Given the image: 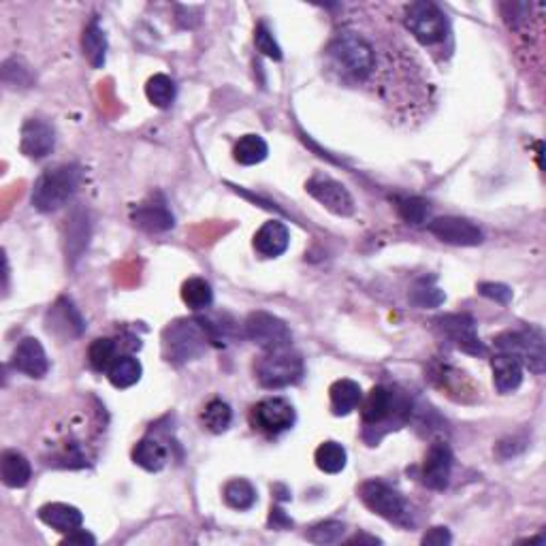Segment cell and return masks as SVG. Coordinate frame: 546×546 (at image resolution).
Listing matches in <instances>:
<instances>
[{"mask_svg":"<svg viewBox=\"0 0 546 546\" xmlns=\"http://www.w3.org/2000/svg\"><path fill=\"white\" fill-rule=\"evenodd\" d=\"M327 60L341 80L350 83L370 80L371 73L376 71L374 45L365 36L348 30L333 36L327 47Z\"/></svg>","mask_w":546,"mask_h":546,"instance_id":"cell-1","label":"cell"},{"mask_svg":"<svg viewBox=\"0 0 546 546\" xmlns=\"http://www.w3.org/2000/svg\"><path fill=\"white\" fill-rule=\"evenodd\" d=\"M412 412V403L403 393L388 386H374L370 395L361 399V417L365 429H395L406 423Z\"/></svg>","mask_w":546,"mask_h":546,"instance_id":"cell-2","label":"cell"},{"mask_svg":"<svg viewBox=\"0 0 546 546\" xmlns=\"http://www.w3.org/2000/svg\"><path fill=\"white\" fill-rule=\"evenodd\" d=\"M83 173L77 165H60L47 169L33 188V205L39 212L50 214L60 209L80 191Z\"/></svg>","mask_w":546,"mask_h":546,"instance_id":"cell-3","label":"cell"},{"mask_svg":"<svg viewBox=\"0 0 546 546\" xmlns=\"http://www.w3.org/2000/svg\"><path fill=\"white\" fill-rule=\"evenodd\" d=\"M207 341L209 335L201 320H176L162 331V355L169 363H188L205 353Z\"/></svg>","mask_w":546,"mask_h":546,"instance_id":"cell-4","label":"cell"},{"mask_svg":"<svg viewBox=\"0 0 546 546\" xmlns=\"http://www.w3.org/2000/svg\"><path fill=\"white\" fill-rule=\"evenodd\" d=\"M301 355L291 350V346L277 350H267L256 363V380L265 388H286L297 385L303 378Z\"/></svg>","mask_w":546,"mask_h":546,"instance_id":"cell-5","label":"cell"},{"mask_svg":"<svg viewBox=\"0 0 546 546\" xmlns=\"http://www.w3.org/2000/svg\"><path fill=\"white\" fill-rule=\"evenodd\" d=\"M403 24L418 43L427 47L444 43V39L448 36V20L432 0L410 3L406 13H403Z\"/></svg>","mask_w":546,"mask_h":546,"instance_id":"cell-6","label":"cell"},{"mask_svg":"<svg viewBox=\"0 0 546 546\" xmlns=\"http://www.w3.org/2000/svg\"><path fill=\"white\" fill-rule=\"evenodd\" d=\"M361 500L371 512L386 519L388 523H395L399 527H412L414 519L408 502L399 491L382 480H367L359 489Z\"/></svg>","mask_w":546,"mask_h":546,"instance_id":"cell-7","label":"cell"},{"mask_svg":"<svg viewBox=\"0 0 546 546\" xmlns=\"http://www.w3.org/2000/svg\"><path fill=\"white\" fill-rule=\"evenodd\" d=\"M497 353L512 355L521 361L523 367L542 374L544 370V341L540 331H506L493 339Z\"/></svg>","mask_w":546,"mask_h":546,"instance_id":"cell-8","label":"cell"},{"mask_svg":"<svg viewBox=\"0 0 546 546\" xmlns=\"http://www.w3.org/2000/svg\"><path fill=\"white\" fill-rule=\"evenodd\" d=\"M295 408L282 397H267L256 403L250 412L252 427L261 433L280 435L295 425Z\"/></svg>","mask_w":546,"mask_h":546,"instance_id":"cell-9","label":"cell"},{"mask_svg":"<svg viewBox=\"0 0 546 546\" xmlns=\"http://www.w3.org/2000/svg\"><path fill=\"white\" fill-rule=\"evenodd\" d=\"M246 335L262 350H277L291 346L292 335L285 320L273 316L269 312H252L246 320Z\"/></svg>","mask_w":546,"mask_h":546,"instance_id":"cell-10","label":"cell"},{"mask_svg":"<svg viewBox=\"0 0 546 546\" xmlns=\"http://www.w3.org/2000/svg\"><path fill=\"white\" fill-rule=\"evenodd\" d=\"M306 191L309 197H314L320 205L329 209L335 216H353L355 214V201L353 194L346 191L344 183L331 180V177L316 176L306 183Z\"/></svg>","mask_w":546,"mask_h":546,"instance_id":"cell-11","label":"cell"},{"mask_svg":"<svg viewBox=\"0 0 546 546\" xmlns=\"http://www.w3.org/2000/svg\"><path fill=\"white\" fill-rule=\"evenodd\" d=\"M438 327L464 353L474 356L485 355V346L478 339L474 320L467 314H446V316L438 318Z\"/></svg>","mask_w":546,"mask_h":546,"instance_id":"cell-12","label":"cell"},{"mask_svg":"<svg viewBox=\"0 0 546 546\" xmlns=\"http://www.w3.org/2000/svg\"><path fill=\"white\" fill-rule=\"evenodd\" d=\"M429 233L450 246H478L482 244V230L465 218L444 216L429 222Z\"/></svg>","mask_w":546,"mask_h":546,"instance_id":"cell-13","label":"cell"},{"mask_svg":"<svg viewBox=\"0 0 546 546\" xmlns=\"http://www.w3.org/2000/svg\"><path fill=\"white\" fill-rule=\"evenodd\" d=\"M450 472H453V453H450L448 444L433 442L423 464L421 478L425 487L433 491H444L450 482Z\"/></svg>","mask_w":546,"mask_h":546,"instance_id":"cell-14","label":"cell"},{"mask_svg":"<svg viewBox=\"0 0 546 546\" xmlns=\"http://www.w3.org/2000/svg\"><path fill=\"white\" fill-rule=\"evenodd\" d=\"M54 145H56V133L50 124L36 118L26 120L22 126V139H20L22 154L28 156V159L41 160L54 152Z\"/></svg>","mask_w":546,"mask_h":546,"instance_id":"cell-15","label":"cell"},{"mask_svg":"<svg viewBox=\"0 0 546 546\" xmlns=\"http://www.w3.org/2000/svg\"><path fill=\"white\" fill-rule=\"evenodd\" d=\"M12 365L15 367V371L28 378H43L50 370V361H47L43 346L35 338H24L15 346Z\"/></svg>","mask_w":546,"mask_h":546,"instance_id":"cell-16","label":"cell"},{"mask_svg":"<svg viewBox=\"0 0 546 546\" xmlns=\"http://www.w3.org/2000/svg\"><path fill=\"white\" fill-rule=\"evenodd\" d=\"M133 222L139 229L148 230V233H165V230L173 229L176 220H173V214L167 207L165 199L156 194V197H150L148 201L136 205Z\"/></svg>","mask_w":546,"mask_h":546,"instance_id":"cell-17","label":"cell"},{"mask_svg":"<svg viewBox=\"0 0 546 546\" xmlns=\"http://www.w3.org/2000/svg\"><path fill=\"white\" fill-rule=\"evenodd\" d=\"M291 244V233L282 222L277 220H269L262 227L256 230L254 235V250L259 252L265 259H276L282 256Z\"/></svg>","mask_w":546,"mask_h":546,"instance_id":"cell-18","label":"cell"},{"mask_svg":"<svg viewBox=\"0 0 546 546\" xmlns=\"http://www.w3.org/2000/svg\"><path fill=\"white\" fill-rule=\"evenodd\" d=\"M39 519L43 521L47 527L56 529L60 534H73L77 529H82L83 525V514L80 508L68 506V503H45L39 508Z\"/></svg>","mask_w":546,"mask_h":546,"instance_id":"cell-19","label":"cell"},{"mask_svg":"<svg viewBox=\"0 0 546 546\" xmlns=\"http://www.w3.org/2000/svg\"><path fill=\"white\" fill-rule=\"evenodd\" d=\"M491 370H493V382H495V388L502 393V395L514 393L523 385V363L517 359V356L503 353L493 356Z\"/></svg>","mask_w":546,"mask_h":546,"instance_id":"cell-20","label":"cell"},{"mask_svg":"<svg viewBox=\"0 0 546 546\" xmlns=\"http://www.w3.org/2000/svg\"><path fill=\"white\" fill-rule=\"evenodd\" d=\"M0 476H3V482L9 489H22L30 482L33 467H30V461L18 450H4L3 456H0Z\"/></svg>","mask_w":546,"mask_h":546,"instance_id":"cell-21","label":"cell"},{"mask_svg":"<svg viewBox=\"0 0 546 546\" xmlns=\"http://www.w3.org/2000/svg\"><path fill=\"white\" fill-rule=\"evenodd\" d=\"M329 397H331V412L335 417H348L353 410L361 406V399H363V391L361 386L356 385L355 380H344L333 382L329 388Z\"/></svg>","mask_w":546,"mask_h":546,"instance_id":"cell-22","label":"cell"},{"mask_svg":"<svg viewBox=\"0 0 546 546\" xmlns=\"http://www.w3.org/2000/svg\"><path fill=\"white\" fill-rule=\"evenodd\" d=\"M133 461L148 472H160L167 465V461H169V453H167V448L159 440L144 438L133 448Z\"/></svg>","mask_w":546,"mask_h":546,"instance_id":"cell-23","label":"cell"},{"mask_svg":"<svg viewBox=\"0 0 546 546\" xmlns=\"http://www.w3.org/2000/svg\"><path fill=\"white\" fill-rule=\"evenodd\" d=\"M82 47L83 56L88 58V62L94 68H101L105 65V56H107V36L101 30V26L97 22H90L86 26L82 36Z\"/></svg>","mask_w":546,"mask_h":546,"instance_id":"cell-24","label":"cell"},{"mask_svg":"<svg viewBox=\"0 0 546 546\" xmlns=\"http://www.w3.org/2000/svg\"><path fill=\"white\" fill-rule=\"evenodd\" d=\"M141 363L130 355H122L113 361V365L109 367L107 378L115 388H130L136 385L141 378Z\"/></svg>","mask_w":546,"mask_h":546,"instance_id":"cell-25","label":"cell"},{"mask_svg":"<svg viewBox=\"0 0 546 546\" xmlns=\"http://www.w3.org/2000/svg\"><path fill=\"white\" fill-rule=\"evenodd\" d=\"M267 154H269V148H267L265 139L259 135H244L233 148L235 160L244 167L259 165V162L267 159Z\"/></svg>","mask_w":546,"mask_h":546,"instance_id":"cell-26","label":"cell"},{"mask_svg":"<svg viewBox=\"0 0 546 546\" xmlns=\"http://www.w3.org/2000/svg\"><path fill=\"white\" fill-rule=\"evenodd\" d=\"M222 495L227 506L233 508V511H250V508L256 503V489L246 480V478L229 480L227 485H224Z\"/></svg>","mask_w":546,"mask_h":546,"instance_id":"cell-27","label":"cell"},{"mask_svg":"<svg viewBox=\"0 0 546 546\" xmlns=\"http://www.w3.org/2000/svg\"><path fill=\"white\" fill-rule=\"evenodd\" d=\"M314 459H316L318 470L324 472V474H339V472L346 467L348 455H346L344 446L329 440V442H323L318 446Z\"/></svg>","mask_w":546,"mask_h":546,"instance_id":"cell-28","label":"cell"},{"mask_svg":"<svg viewBox=\"0 0 546 546\" xmlns=\"http://www.w3.org/2000/svg\"><path fill=\"white\" fill-rule=\"evenodd\" d=\"M145 97H148V101L156 105V107H171L173 101H176V83H173L171 77L165 75V73H156V75L150 77L148 83H145Z\"/></svg>","mask_w":546,"mask_h":546,"instance_id":"cell-29","label":"cell"},{"mask_svg":"<svg viewBox=\"0 0 546 546\" xmlns=\"http://www.w3.org/2000/svg\"><path fill=\"white\" fill-rule=\"evenodd\" d=\"M201 421L205 425V429L212 433H224L230 427V421H233V410L227 402L222 399H214L205 406Z\"/></svg>","mask_w":546,"mask_h":546,"instance_id":"cell-30","label":"cell"},{"mask_svg":"<svg viewBox=\"0 0 546 546\" xmlns=\"http://www.w3.org/2000/svg\"><path fill=\"white\" fill-rule=\"evenodd\" d=\"M182 299L191 309H205L214 303V291L203 277H191L183 282Z\"/></svg>","mask_w":546,"mask_h":546,"instance_id":"cell-31","label":"cell"},{"mask_svg":"<svg viewBox=\"0 0 546 546\" xmlns=\"http://www.w3.org/2000/svg\"><path fill=\"white\" fill-rule=\"evenodd\" d=\"M120 346L109 338H98L94 339L88 348V361L97 371H109V367L113 365V361L118 359Z\"/></svg>","mask_w":546,"mask_h":546,"instance_id":"cell-32","label":"cell"},{"mask_svg":"<svg viewBox=\"0 0 546 546\" xmlns=\"http://www.w3.org/2000/svg\"><path fill=\"white\" fill-rule=\"evenodd\" d=\"M50 316H51L50 331L51 329L58 331V327H65L66 335H71V329H75L77 335L83 331V320L80 316V312H77V309L73 308V303L66 301V299H60V301H58V306H54Z\"/></svg>","mask_w":546,"mask_h":546,"instance_id":"cell-33","label":"cell"},{"mask_svg":"<svg viewBox=\"0 0 546 546\" xmlns=\"http://www.w3.org/2000/svg\"><path fill=\"white\" fill-rule=\"evenodd\" d=\"M444 299H446L444 292L433 285V280H427V277L418 280L412 291H410V301H412L417 308H423V309L442 306Z\"/></svg>","mask_w":546,"mask_h":546,"instance_id":"cell-34","label":"cell"},{"mask_svg":"<svg viewBox=\"0 0 546 546\" xmlns=\"http://www.w3.org/2000/svg\"><path fill=\"white\" fill-rule=\"evenodd\" d=\"M395 203L399 216H402L403 222L414 224V227H417V224H423L429 216V203L418 197H402L397 199Z\"/></svg>","mask_w":546,"mask_h":546,"instance_id":"cell-35","label":"cell"},{"mask_svg":"<svg viewBox=\"0 0 546 546\" xmlns=\"http://www.w3.org/2000/svg\"><path fill=\"white\" fill-rule=\"evenodd\" d=\"M346 527L338 521H324L314 525L308 532V540L314 544H335L344 538Z\"/></svg>","mask_w":546,"mask_h":546,"instance_id":"cell-36","label":"cell"},{"mask_svg":"<svg viewBox=\"0 0 546 546\" xmlns=\"http://www.w3.org/2000/svg\"><path fill=\"white\" fill-rule=\"evenodd\" d=\"M254 43H256V50H259L262 56L271 58V60H282L280 45H277V41L273 39V35L269 33V28H267L265 24L256 26Z\"/></svg>","mask_w":546,"mask_h":546,"instance_id":"cell-37","label":"cell"},{"mask_svg":"<svg viewBox=\"0 0 546 546\" xmlns=\"http://www.w3.org/2000/svg\"><path fill=\"white\" fill-rule=\"evenodd\" d=\"M478 291H480V295L495 299L497 303H508L512 299L511 288L503 285H493V282H485V285L478 286Z\"/></svg>","mask_w":546,"mask_h":546,"instance_id":"cell-38","label":"cell"},{"mask_svg":"<svg viewBox=\"0 0 546 546\" xmlns=\"http://www.w3.org/2000/svg\"><path fill=\"white\" fill-rule=\"evenodd\" d=\"M423 544H429V546H444V544H450V534L446 527H433L429 529L427 534L423 535Z\"/></svg>","mask_w":546,"mask_h":546,"instance_id":"cell-39","label":"cell"},{"mask_svg":"<svg viewBox=\"0 0 546 546\" xmlns=\"http://www.w3.org/2000/svg\"><path fill=\"white\" fill-rule=\"evenodd\" d=\"M65 544H97V538L92 534H88L86 529H77V532L68 534Z\"/></svg>","mask_w":546,"mask_h":546,"instance_id":"cell-40","label":"cell"},{"mask_svg":"<svg viewBox=\"0 0 546 546\" xmlns=\"http://www.w3.org/2000/svg\"><path fill=\"white\" fill-rule=\"evenodd\" d=\"M269 525L273 529H285V527H291L292 521L286 517L285 512L280 511V508H273L271 517H269Z\"/></svg>","mask_w":546,"mask_h":546,"instance_id":"cell-41","label":"cell"},{"mask_svg":"<svg viewBox=\"0 0 546 546\" xmlns=\"http://www.w3.org/2000/svg\"><path fill=\"white\" fill-rule=\"evenodd\" d=\"M350 544H355V542H370V544H376V542H380V540L378 538H370V535H355L353 540H348Z\"/></svg>","mask_w":546,"mask_h":546,"instance_id":"cell-42","label":"cell"}]
</instances>
